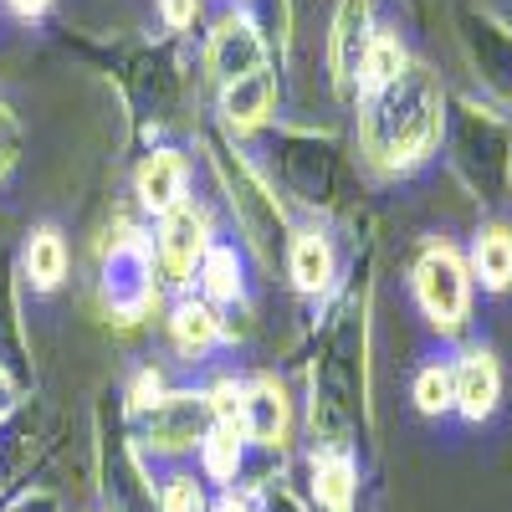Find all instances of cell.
I'll return each instance as SVG.
<instances>
[{
	"label": "cell",
	"mask_w": 512,
	"mask_h": 512,
	"mask_svg": "<svg viewBox=\"0 0 512 512\" xmlns=\"http://www.w3.org/2000/svg\"><path fill=\"white\" fill-rule=\"evenodd\" d=\"M446 134V93L431 67L410 62L390 88L359 98V154L379 175H410Z\"/></svg>",
	"instance_id": "obj_1"
},
{
	"label": "cell",
	"mask_w": 512,
	"mask_h": 512,
	"mask_svg": "<svg viewBox=\"0 0 512 512\" xmlns=\"http://www.w3.org/2000/svg\"><path fill=\"white\" fill-rule=\"evenodd\" d=\"M446 128H451L456 175L472 190H482L487 200H497L512 180V128H507V118L492 113L477 98H456L451 113H446Z\"/></svg>",
	"instance_id": "obj_2"
},
{
	"label": "cell",
	"mask_w": 512,
	"mask_h": 512,
	"mask_svg": "<svg viewBox=\"0 0 512 512\" xmlns=\"http://www.w3.org/2000/svg\"><path fill=\"white\" fill-rule=\"evenodd\" d=\"M410 282H415V303L431 318V328H441V333L466 328V313H472V272H466V262L456 256V246L431 241L420 251Z\"/></svg>",
	"instance_id": "obj_3"
},
{
	"label": "cell",
	"mask_w": 512,
	"mask_h": 512,
	"mask_svg": "<svg viewBox=\"0 0 512 512\" xmlns=\"http://www.w3.org/2000/svg\"><path fill=\"white\" fill-rule=\"evenodd\" d=\"M216 169H221L226 200H231V210H236L246 241L262 251V256H272V251L282 246V236H287V221H282V205H277L272 185L251 169V159H241V154L226 149V144H216Z\"/></svg>",
	"instance_id": "obj_4"
},
{
	"label": "cell",
	"mask_w": 512,
	"mask_h": 512,
	"mask_svg": "<svg viewBox=\"0 0 512 512\" xmlns=\"http://www.w3.org/2000/svg\"><path fill=\"white\" fill-rule=\"evenodd\" d=\"M456 41L466 62H472L477 82L497 98V103H512V26L487 11L482 0H461L456 6Z\"/></svg>",
	"instance_id": "obj_5"
},
{
	"label": "cell",
	"mask_w": 512,
	"mask_h": 512,
	"mask_svg": "<svg viewBox=\"0 0 512 512\" xmlns=\"http://www.w3.org/2000/svg\"><path fill=\"white\" fill-rule=\"evenodd\" d=\"M103 303L123 323H134L154 308V251L144 236L113 241L108 262H103Z\"/></svg>",
	"instance_id": "obj_6"
},
{
	"label": "cell",
	"mask_w": 512,
	"mask_h": 512,
	"mask_svg": "<svg viewBox=\"0 0 512 512\" xmlns=\"http://www.w3.org/2000/svg\"><path fill=\"white\" fill-rule=\"evenodd\" d=\"M216 405H210L205 390H175L159 395L149 405V446L154 451H190L205 446V436L216 431Z\"/></svg>",
	"instance_id": "obj_7"
},
{
	"label": "cell",
	"mask_w": 512,
	"mask_h": 512,
	"mask_svg": "<svg viewBox=\"0 0 512 512\" xmlns=\"http://www.w3.org/2000/svg\"><path fill=\"white\" fill-rule=\"evenodd\" d=\"M262 67H267V41H262V31H256V21L241 16V11L221 16L216 31H210V41H205V72L216 77L221 88H231V82L262 72Z\"/></svg>",
	"instance_id": "obj_8"
},
{
	"label": "cell",
	"mask_w": 512,
	"mask_h": 512,
	"mask_svg": "<svg viewBox=\"0 0 512 512\" xmlns=\"http://www.w3.org/2000/svg\"><path fill=\"white\" fill-rule=\"evenodd\" d=\"M205 251H210V221H205V210L175 205L169 216H159L154 256H159V272L169 282H190V272L205 262Z\"/></svg>",
	"instance_id": "obj_9"
},
{
	"label": "cell",
	"mask_w": 512,
	"mask_h": 512,
	"mask_svg": "<svg viewBox=\"0 0 512 512\" xmlns=\"http://www.w3.org/2000/svg\"><path fill=\"white\" fill-rule=\"evenodd\" d=\"M369 36H374L369 0H338V16H333V31H328V67H333V88L344 98L359 88V67H364V52H369Z\"/></svg>",
	"instance_id": "obj_10"
},
{
	"label": "cell",
	"mask_w": 512,
	"mask_h": 512,
	"mask_svg": "<svg viewBox=\"0 0 512 512\" xmlns=\"http://www.w3.org/2000/svg\"><path fill=\"white\" fill-rule=\"evenodd\" d=\"M451 390H456V405L466 420H487L497 405H502V364L492 349H466L461 364L451 369Z\"/></svg>",
	"instance_id": "obj_11"
},
{
	"label": "cell",
	"mask_w": 512,
	"mask_h": 512,
	"mask_svg": "<svg viewBox=\"0 0 512 512\" xmlns=\"http://www.w3.org/2000/svg\"><path fill=\"white\" fill-rule=\"evenodd\" d=\"M241 436L256 441V446H277L287 436V395H282V384L277 379H256L241 390Z\"/></svg>",
	"instance_id": "obj_12"
},
{
	"label": "cell",
	"mask_w": 512,
	"mask_h": 512,
	"mask_svg": "<svg viewBox=\"0 0 512 512\" xmlns=\"http://www.w3.org/2000/svg\"><path fill=\"white\" fill-rule=\"evenodd\" d=\"M277 108V77L262 67L251 72L241 82H231V88H221V118L231 134H251V128H262Z\"/></svg>",
	"instance_id": "obj_13"
},
{
	"label": "cell",
	"mask_w": 512,
	"mask_h": 512,
	"mask_svg": "<svg viewBox=\"0 0 512 512\" xmlns=\"http://www.w3.org/2000/svg\"><path fill=\"white\" fill-rule=\"evenodd\" d=\"M185 180H190V169L175 149H154L144 164H139V175H134V190L139 200L154 210V216H169L175 205H185Z\"/></svg>",
	"instance_id": "obj_14"
},
{
	"label": "cell",
	"mask_w": 512,
	"mask_h": 512,
	"mask_svg": "<svg viewBox=\"0 0 512 512\" xmlns=\"http://www.w3.org/2000/svg\"><path fill=\"white\" fill-rule=\"evenodd\" d=\"M313 497L323 512H354V497H359V466L349 451H318L313 456Z\"/></svg>",
	"instance_id": "obj_15"
},
{
	"label": "cell",
	"mask_w": 512,
	"mask_h": 512,
	"mask_svg": "<svg viewBox=\"0 0 512 512\" xmlns=\"http://www.w3.org/2000/svg\"><path fill=\"white\" fill-rule=\"evenodd\" d=\"M405 67H410V57H405L400 31L374 26L369 52H364V67H359V98H369V93H379V88H390V82H395Z\"/></svg>",
	"instance_id": "obj_16"
},
{
	"label": "cell",
	"mask_w": 512,
	"mask_h": 512,
	"mask_svg": "<svg viewBox=\"0 0 512 512\" xmlns=\"http://www.w3.org/2000/svg\"><path fill=\"white\" fill-rule=\"evenodd\" d=\"M287 267H292V282L303 292H323L333 282V246L323 231H297L292 246H287Z\"/></svg>",
	"instance_id": "obj_17"
},
{
	"label": "cell",
	"mask_w": 512,
	"mask_h": 512,
	"mask_svg": "<svg viewBox=\"0 0 512 512\" xmlns=\"http://www.w3.org/2000/svg\"><path fill=\"white\" fill-rule=\"evenodd\" d=\"M472 272L482 277L487 292L512 287V226H482L472 241Z\"/></svg>",
	"instance_id": "obj_18"
},
{
	"label": "cell",
	"mask_w": 512,
	"mask_h": 512,
	"mask_svg": "<svg viewBox=\"0 0 512 512\" xmlns=\"http://www.w3.org/2000/svg\"><path fill=\"white\" fill-rule=\"evenodd\" d=\"M169 333H175V349L185 359H200L221 338V318H216V308H210V303H180L175 318H169Z\"/></svg>",
	"instance_id": "obj_19"
},
{
	"label": "cell",
	"mask_w": 512,
	"mask_h": 512,
	"mask_svg": "<svg viewBox=\"0 0 512 512\" xmlns=\"http://www.w3.org/2000/svg\"><path fill=\"white\" fill-rule=\"evenodd\" d=\"M26 277H31L41 292H52V287L67 277V241H62L57 226L31 231V241H26Z\"/></svg>",
	"instance_id": "obj_20"
},
{
	"label": "cell",
	"mask_w": 512,
	"mask_h": 512,
	"mask_svg": "<svg viewBox=\"0 0 512 512\" xmlns=\"http://www.w3.org/2000/svg\"><path fill=\"white\" fill-rule=\"evenodd\" d=\"M200 277H205V292L216 297V303H231L241 297V262L231 246H210L205 262H200Z\"/></svg>",
	"instance_id": "obj_21"
},
{
	"label": "cell",
	"mask_w": 512,
	"mask_h": 512,
	"mask_svg": "<svg viewBox=\"0 0 512 512\" xmlns=\"http://www.w3.org/2000/svg\"><path fill=\"white\" fill-rule=\"evenodd\" d=\"M236 466H241V431L236 425H216L205 436V472L216 482H236Z\"/></svg>",
	"instance_id": "obj_22"
},
{
	"label": "cell",
	"mask_w": 512,
	"mask_h": 512,
	"mask_svg": "<svg viewBox=\"0 0 512 512\" xmlns=\"http://www.w3.org/2000/svg\"><path fill=\"white\" fill-rule=\"evenodd\" d=\"M456 405V390H451V369L446 364H425L415 374V410L420 415H446Z\"/></svg>",
	"instance_id": "obj_23"
},
{
	"label": "cell",
	"mask_w": 512,
	"mask_h": 512,
	"mask_svg": "<svg viewBox=\"0 0 512 512\" xmlns=\"http://www.w3.org/2000/svg\"><path fill=\"white\" fill-rule=\"evenodd\" d=\"M205 497H200V482L195 477H169L164 497H159V512H200Z\"/></svg>",
	"instance_id": "obj_24"
},
{
	"label": "cell",
	"mask_w": 512,
	"mask_h": 512,
	"mask_svg": "<svg viewBox=\"0 0 512 512\" xmlns=\"http://www.w3.org/2000/svg\"><path fill=\"white\" fill-rule=\"evenodd\" d=\"M21 159V123H16V113L0 103V180L11 175V164Z\"/></svg>",
	"instance_id": "obj_25"
},
{
	"label": "cell",
	"mask_w": 512,
	"mask_h": 512,
	"mask_svg": "<svg viewBox=\"0 0 512 512\" xmlns=\"http://www.w3.org/2000/svg\"><path fill=\"white\" fill-rule=\"evenodd\" d=\"M195 11H200V0H159V16H164V26H175V31L195 26Z\"/></svg>",
	"instance_id": "obj_26"
},
{
	"label": "cell",
	"mask_w": 512,
	"mask_h": 512,
	"mask_svg": "<svg viewBox=\"0 0 512 512\" xmlns=\"http://www.w3.org/2000/svg\"><path fill=\"white\" fill-rule=\"evenodd\" d=\"M154 400H159V374H154V369H144V374L134 379V405H139V410H149Z\"/></svg>",
	"instance_id": "obj_27"
},
{
	"label": "cell",
	"mask_w": 512,
	"mask_h": 512,
	"mask_svg": "<svg viewBox=\"0 0 512 512\" xmlns=\"http://www.w3.org/2000/svg\"><path fill=\"white\" fill-rule=\"evenodd\" d=\"M47 6H52V0H11V11H16V16H26V21H36Z\"/></svg>",
	"instance_id": "obj_28"
},
{
	"label": "cell",
	"mask_w": 512,
	"mask_h": 512,
	"mask_svg": "<svg viewBox=\"0 0 512 512\" xmlns=\"http://www.w3.org/2000/svg\"><path fill=\"white\" fill-rule=\"evenodd\" d=\"M210 512H251V502H246V497H236V492H226V497H221L216 507H210Z\"/></svg>",
	"instance_id": "obj_29"
},
{
	"label": "cell",
	"mask_w": 512,
	"mask_h": 512,
	"mask_svg": "<svg viewBox=\"0 0 512 512\" xmlns=\"http://www.w3.org/2000/svg\"><path fill=\"white\" fill-rule=\"evenodd\" d=\"M11 400V379H6V369H0V405Z\"/></svg>",
	"instance_id": "obj_30"
},
{
	"label": "cell",
	"mask_w": 512,
	"mask_h": 512,
	"mask_svg": "<svg viewBox=\"0 0 512 512\" xmlns=\"http://www.w3.org/2000/svg\"><path fill=\"white\" fill-rule=\"evenodd\" d=\"M415 6H420V0H415Z\"/></svg>",
	"instance_id": "obj_31"
}]
</instances>
